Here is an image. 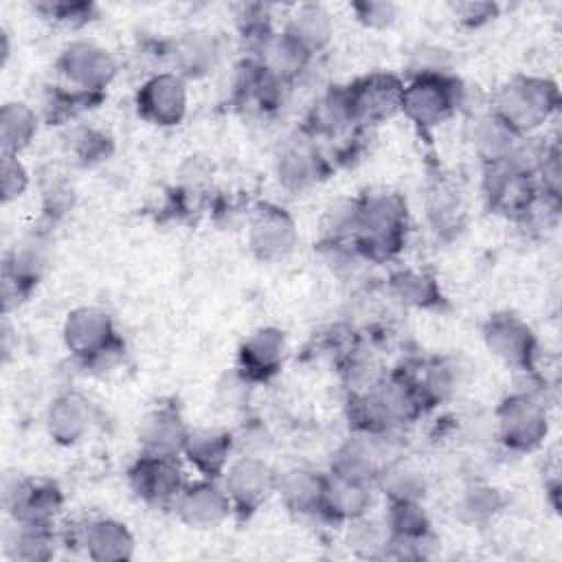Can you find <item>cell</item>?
Wrapping results in <instances>:
<instances>
[{"label": "cell", "instance_id": "obj_27", "mask_svg": "<svg viewBox=\"0 0 562 562\" xmlns=\"http://www.w3.org/2000/svg\"><path fill=\"white\" fill-rule=\"evenodd\" d=\"M220 57L222 44L211 31H189L171 48V59L180 77H202L217 66Z\"/></svg>", "mask_w": 562, "mask_h": 562}, {"label": "cell", "instance_id": "obj_5", "mask_svg": "<svg viewBox=\"0 0 562 562\" xmlns=\"http://www.w3.org/2000/svg\"><path fill=\"white\" fill-rule=\"evenodd\" d=\"M496 437L512 450L529 452L542 443L549 430L547 408L536 391L507 395L494 413Z\"/></svg>", "mask_w": 562, "mask_h": 562}, {"label": "cell", "instance_id": "obj_30", "mask_svg": "<svg viewBox=\"0 0 562 562\" xmlns=\"http://www.w3.org/2000/svg\"><path fill=\"white\" fill-rule=\"evenodd\" d=\"M356 125L349 88H331L325 92L310 112V132L336 136Z\"/></svg>", "mask_w": 562, "mask_h": 562}, {"label": "cell", "instance_id": "obj_13", "mask_svg": "<svg viewBox=\"0 0 562 562\" xmlns=\"http://www.w3.org/2000/svg\"><path fill=\"white\" fill-rule=\"evenodd\" d=\"M173 509L178 518L193 529H215L233 514V503L215 479H200L182 487Z\"/></svg>", "mask_w": 562, "mask_h": 562}, {"label": "cell", "instance_id": "obj_42", "mask_svg": "<svg viewBox=\"0 0 562 562\" xmlns=\"http://www.w3.org/2000/svg\"><path fill=\"white\" fill-rule=\"evenodd\" d=\"M108 145H110L108 136L97 132V130H90V127L88 130L86 127L77 130L72 134V149L79 156V160L86 162V165L105 158L108 156Z\"/></svg>", "mask_w": 562, "mask_h": 562}, {"label": "cell", "instance_id": "obj_15", "mask_svg": "<svg viewBox=\"0 0 562 562\" xmlns=\"http://www.w3.org/2000/svg\"><path fill=\"white\" fill-rule=\"evenodd\" d=\"M116 338L119 336L112 325V318L101 307H75L64 321V342L79 362H88Z\"/></svg>", "mask_w": 562, "mask_h": 562}, {"label": "cell", "instance_id": "obj_40", "mask_svg": "<svg viewBox=\"0 0 562 562\" xmlns=\"http://www.w3.org/2000/svg\"><path fill=\"white\" fill-rule=\"evenodd\" d=\"M461 213V202L459 195L446 187V184H437L430 191V200H428V215L435 222L437 231L443 228L446 224H454L457 217Z\"/></svg>", "mask_w": 562, "mask_h": 562}, {"label": "cell", "instance_id": "obj_39", "mask_svg": "<svg viewBox=\"0 0 562 562\" xmlns=\"http://www.w3.org/2000/svg\"><path fill=\"white\" fill-rule=\"evenodd\" d=\"M501 505H503V498H501L498 490H494L490 485L474 483L463 492L461 503H459V512L463 514L465 520L483 522V520L492 518L501 509Z\"/></svg>", "mask_w": 562, "mask_h": 562}, {"label": "cell", "instance_id": "obj_32", "mask_svg": "<svg viewBox=\"0 0 562 562\" xmlns=\"http://www.w3.org/2000/svg\"><path fill=\"white\" fill-rule=\"evenodd\" d=\"M518 138L520 136L514 134L492 112L479 116L472 125V143H474V149H476V154L481 156V160L485 165L503 162L509 156V151L514 149Z\"/></svg>", "mask_w": 562, "mask_h": 562}, {"label": "cell", "instance_id": "obj_10", "mask_svg": "<svg viewBox=\"0 0 562 562\" xmlns=\"http://www.w3.org/2000/svg\"><path fill=\"white\" fill-rule=\"evenodd\" d=\"M127 483L140 501L156 507H173L178 494L187 485L176 459L143 452L132 463L127 472Z\"/></svg>", "mask_w": 562, "mask_h": 562}, {"label": "cell", "instance_id": "obj_9", "mask_svg": "<svg viewBox=\"0 0 562 562\" xmlns=\"http://www.w3.org/2000/svg\"><path fill=\"white\" fill-rule=\"evenodd\" d=\"M277 472L259 457L244 454L224 470V490L233 512L246 516L257 512L277 490Z\"/></svg>", "mask_w": 562, "mask_h": 562}, {"label": "cell", "instance_id": "obj_31", "mask_svg": "<svg viewBox=\"0 0 562 562\" xmlns=\"http://www.w3.org/2000/svg\"><path fill=\"white\" fill-rule=\"evenodd\" d=\"M37 112L24 101H7L0 110V140L2 154H18L26 149L37 134Z\"/></svg>", "mask_w": 562, "mask_h": 562}, {"label": "cell", "instance_id": "obj_44", "mask_svg": "<svg viewBox=\"0 0 562 562\" xmlns=\"http://www.w3.org/2000/svg\"><path fill=\"white\" fill-rule=\"evenodd\" d=\"M353 13L358 15V20L364 24V26H371V29H386L395 22V15H397V7L391 4V2H356L351 4Z\"/></svg>", "mask_w": 562, "mask_h": 562}, {"label": "cell", "instance_id": "obj_38", "mask_svg": "<svg viewBox=\"0 0 562 562\" xmlns=\"http://www.w3.org/2000/svg\"><path fill=\"white\" fill-rule=\"evenodd\" d=\"M384 522L391 536H422L430 531V520L422 503H389Z\"/></svg>", "mask_w": 562, "mask_h": 562}, {"label": "cell", "instance_id": "obj_36", "mask_svg": "<svg viewBox=\"0 0 562 562\" xmlns=\"http://www.w3.org/2000/svg\"><path fill=\"white\" fill-rule=\"evenodd\" d=\"M413 380L417 384V391H419L426 408L450 400L454 395L457 382H459L457 369L448 360H430L428 364H424L419 375H413Z\"/></svg>", "mask_w": 562, "mask_h": 562}, {"label": "cell", "instance_id": "obj_2", "mask_svg": "<svg viewBox=\"0 0 562 562\" xmlns=\"http://www.w3.org/2000/svg\"><path fill=\"white\" fill-rule=\"evenodd\" d=\"M406 235V202L391 191L358 200L353 246L364 259L382 261L397 255Z\"/></svg>", "mask_w": 562, "mask_h": 562}, {"label": "cell", "instance_id": "obj_24", "mask_svg": "<svg viewBox=\"0 0 562 562\" xmlns=\"http://www.w3.org/2000/svg\"><path fill=\"white\" fill-rule=\"evenodd\" d=\"M285 356V336L277 327L252 331L239 349V371L248 380H266L274 375Z\"/></svg>", "mask_w": 562, "mask_h": 562}, {"label": "cell", "instance_id": "obj_45", "mask_svg": "<svg viewBox=\"0 0 562 562\" xmlns=\"http://www.w3.org/2000/svg\"><path fill=\"white\" fill-rule=\"evenodd\" d=\"M450 11L452 15L468 24V26H479L487 20H492L496 15V4H490V2H457V4H450Z\"/></svg>", "mask_w": 562, "mask_h": 562}, {"label": "cell", "instance_id": "obj_16", "mask_svg": "<svg viewBox=\"0 0 562 562\" xmlns=\"http://www.w3.org/2000/svg\"><path fill=\"white\" fill-rule=\"evenodd\" d=\"M248 246L261 261H279L288 257L296 246L292 217L274 204L259 206L248 226Z\"/></svg>", "mask_w": 562, "mask_h": 562}, {"label": "cell", "instance_id": "obj_17", "mask_svg": "<svg viewBox=\"0 0 562 562\" xmlns=\"http://www.w3.org/2000/svg\"><path fill=\"white\" fill-rule=\"evenodd\" d=\"M347 88L356 123H382L402 108L404 83L395 75H369Z\"/></svg>", "mask_w": 562, "mask_h": 562}, {"label": "cell", "instance_id": "obj_28", "mask_svg": "<svg viewBox=\"0 0 562 562\" xmlns=\"http://www.w3.org/2000/svg\"><path fill=\"white\" fill-rule=\"evenodd\" d=\"M375 485L384 492L389 503H422L428 492V479L422 465L404 454H397L384 465Z\"/></svg>", "mask_w": 562, "mask_h": 562}, {"label": "cell", "instance_id": "obj_22", "mask_svg": "<svg viewBox=\"0 0 562 562\" xmlns=\"http://www.w3.org/2000/svg\"><path fill=\"white\" fill-rule=\"evenodd\" d=\"M86 549V555L97 562L130 560L134 555V536L130 529L112 518H97L83 522L72 536Z\"/></svg>", "mask_w": 562, "mask_h": 562}, {"label": "cell", "instance_id": "obj_6", "mask_svg": "<svg viewBox=\"0 0 562 562\" xmlns=\"http://www.w3.org/2000/svg\"><path fill=\"white\" fill-rule=\"evenodd\" d=\"M400 452L393 448V432L353 430L334 452L329 472L342 479L375 485L384 465Z\"/></svg>", "mask_w": 562, "mask_h": 562}, {"label": "cell", "instance_id": "obj_1", "mask_svg": "<svg viewBox=\"0 0 562 562\" xmlns=\"http://www.w3.org/2000/svg\"><path fill=\"white\" fill-rule=\"evenodd\" d=\"M426 404L413 375H384L373 389L349 400L353 430L395 432L424 413Z\"/></svg>", "mask_w": 562, "mask_h": 562}, {"label": "cell", "instance_id": "obj_21", "mask_svg": "<svg viewBox=\"0 0 562 562\" xmlns=\"http://www.w3.org/2000/svg\"><path fill=\"white\" fill-rule=\"evenodd\" d=\"M255 61L261 66L266 75L288 86L307 70L312 61V53H307L299 42H294L285 31L281 33L270 31L255 46Z\"/></svg>", "mask_w": 562, "mask_h": 562}, {"label": "cell", "instance_id": "obj_41", "mask_svg": "<svg viewBox=\"0 0 562 562\" xmlns=\"http://www.w3.org/2000/svg\"><path fill=\"white\" fill-rule=\"evenodd\" d=\"M29 187V171L18 154H2V202L18 200Z\"/></svg>", "mask_w": 562, "mask_h": 562}, {"label": "cell", "instance_id": "obj_29", "mask_svg": "<svg viewBox=\"0 0 562 562\" xmlns=\"http://www.w3.org/2000/svg\"><path fill=\"white\" fill-rule=\"evenodd\" d=\"M285 33L314 55L331 42L334 20L323 4H299L288 18Z\"/></svg>", "mask_w": 562, "mask_h": 562}, {"label": "cell", "instance_id": "obj_14", "mask_svg": "<svg viewBox=\"0 0 562 562\" xmlns=\"http://www.w3.org/2000/svg\"><path fill=\"white\" fill-rule=\"evenodd\" d=\"M483 187H485L490 206L505 215L525 217L531 213V209L538 202L536 180L525 173H518L505 162L485 165Z\"/></svg>", "mask_w": 562, "mask_h": 562}, {"label": "cell", "instance_id": "obj_19", "mask_svg": "<svg viewBox=\"0 0 562 562\" xmlns=\"http://www.w3.org/2000/svg\"><path fill=\"white\" fill-rule=\"evenodd\" d=\"M94 422V404L79 391H66L57 395L46 411V430L59 446H75L86 439Z\"/></svg>", "mask_w": 562, "mask_h": 562}, {"label": "cell", "instance_id": "obj_7", "mask_svg": "<svg viewBox=\"0 0 562 562\" xmlns=\"http://www.w3.org/2000/svg\"><path fill=\"white\" fill-rule=\"evenodd\" d=\"M114 72L116 64L112 55L94 42H72L57 57V75L61 77V88L77 94L99 97L110 86Z\"/></svg>", "mask_w": 562, "mask_h": 562}, {"label": "cell", "instance_id": "obj_26", "mask_svg": "<svg viewBox=\"0 0 562 562\" xmlns=\"http://www.w3.org/2000/svg\"><path fill=\"white\" fill-rule=\"evenodd\" d=\"M325 474L310 468H292L277 476V490L283 507L296 516H316L321 509Z\"/></svg>", "mask_w": 562, "mask_h": 562}, {"label": "cell", "instance_id": "obj_8", "mask_svg": "<svg viewBox=\"0 0 562 562\" xmlns=\"http://www.w3.org/2000/svg\"><path fill=\"white\" fill-rule=\"evenodd\" d=\"M61 503V492L50 481L15 476L2 485V507L18 525L53 527Z\"/></svg>", "mask_w": 562, "mask_h": 562}, {"label": "cell", "instance_id": "obj_23", "mask_svg": "<svg viewBox=\"0 0 562 562\" xmlns=\"http://www.w3.org/2000/svg\"><path fill=\"white\" fill-rule=\"evenodd\" d=\"M371 507V485L336 476L331 472L325 474L323 496L318 516L334 522H349L360 518Z\"/></svg>", "mask_w": 562, "mask_h": 562}, {"label": "cell", "instance_id": "obj_3", "mask_svg": "<svg viewBox=\"0 0 562 562\" xmlns=\"http://www.w3.org/2000/svg\"><path fill=\"white\" fill-rule=\"evenodd\" d=\"M560 103L553 81L542 77H514L492 97V114L514 134L525 136L540 127Z\"/></svg>", "mask_w": 562, "mask_h": 562}, {"label": "cell", "instance_id": "obj_11", "mask_svg": "<svg viewBox=\"0 0 562 562\" xmlns=\"http://www.w3.org/2000/svg\"><path fill=\"white\" fill-rule=\"evenodd\" d=\"M487 349L512 369L529 371L536 358V338L525 321L503 312L487 318L483 325Z\"/></svg>", "mask_w": 562, "mask_h": 562}, {"label": "cell", "instance_id": "obj_4", "mask_svg": "<svg viewBox=\"0 0 562 562\" xmlns=\"http://www.w3.org/2000/svg\"><path fill=\"white\" fill-rule=\"evenodd\" d=\"M465 103V88L448 72L415 75L404 83L402 108L417 127L430 130L443 123L452 112Z\"/></svg>", "mask_w": 562, "mask_h": 562}, {"label": "cell", "instance_id": "obj_20", "mask_svg": "<svg viewBox=\"0 0 562 562\" xmlns=\"http://www.w3.org/2000/svg\"><path fill=\"white\" fill-rule=\"evenodd\" d=\"M325 171V158L307 136L288 140L277 156V178L281 187L292 193L314 187Z\"/></svg>", "mask_w": 562, "mask_h": 562}, {"label": "cell", "instance_id": "obj_34", "mask_svg": "<svg viewBox=\"0 0 562 562\" xmlns=\"http://www.w3.org/2000/svg\"><path fill=\"white\" fill-rule=\"evenodd\" d=\"M48 261V246L40 235L24 237L15 244L4 261V274L20 281L26 290L42 277Z\"/></svg>", "mask_w": 562, "mask_h": 562}, {"label": "cell", "instance_id": "obj_25", "mask_svg": "<svg viewBox=\"0 0 562 562\" xmlns=\"http://www.w3.org/2000/svg\"><path fill=\"white\" fill-rule=\"evenodd\" d=\"M233 437L220 428H195L189 432L184 457L204 476L217 479L228 468Z\"/></svg>", "mask_w": 562, "mask_h": 562}, {"label": "cell", "instance_id": "obj_18", "mask_svg": "<svg viewBox=\"0 0 562 562\" xmlns=\"http://www.w3.org/2000/svg\"><path fill=\"white\" fill-rule=\"evenodd\" d=\"M191 428L184 424L176 406L162 404L151 408L138 426V443L143 454L178 459L184 452Z\"/></svg>", "mask_w": 562, "mask_h": 562}, {"label": "cell", "instance_id": "obj_43", "mask_svg": "<svg viewBox=\"0 0 562 562\" xmlns=\"http://www.w3.org/2000/svg\"><path fill=\"white\" fill-rule=\"evenodd\" d=\"M35 9L61 24H83L90 20L92 11V7L83 2H40Z\"/></svg>", "mask_w": 562, "mask_h": 562}, {"label": "cell", "instance_id": "obj_12", "mask_svg": "<svg viewBox=\"0 0 562 562\" xmlns=\"http://www.w3.org/2000/svg\"><path fill=\"white\" fill-rule=\"evenodd\" d=\"M138 114L154 125H178L187 114V83L178 72L149 77L136 94Z\"/></svg>", "mask_w": 562, "mask_h": 562}, {"label": "cell", "instance_id": "obj_37", "mask_svg": "<svg viewBox=\"0 0 562 562\" xmlns=\"http://www.w3.org/2000/svg\"><path fill=\"white\" fill-rule=\"evenodd\" d=\"M391 531L386 522H378L364 516L349 520L347 542L362 558H386Z\"/></svg>", "mask_w": 562, "mask_h": 562}, {"label": "cell", "instance_id": "obj_35", "mask_svg": "<svg viewBox=\"0 0 562 562\" xmlns=\"http://www.w3.org/2000/svg\"><path fill=\"white\" fill-rule=\"evenodd\" d=\"M7 553L11 560H22V562H40V560L53 558L55 553L53 527L15 522V529L7 538Z\"/></svg>", "mask_w": 562, "mask_h": 562}, {"label": "cell", "instance_id": "obj_33", "mask_svg": "<svg viewBox=\"0 0 562 562\" xmlns=\"http://www.w3.org/2000/svg\"><path fill=\"white\" fill-rule=\"evenodd\" d=\"M391 292L400 303H404L408 307H419V310L437 307L443 301L435 277H430L424 270L404 268V270L393 272L391 274Z\"/></svg>", "mask_w": 562, "mask_h": 562}]
</instances>
